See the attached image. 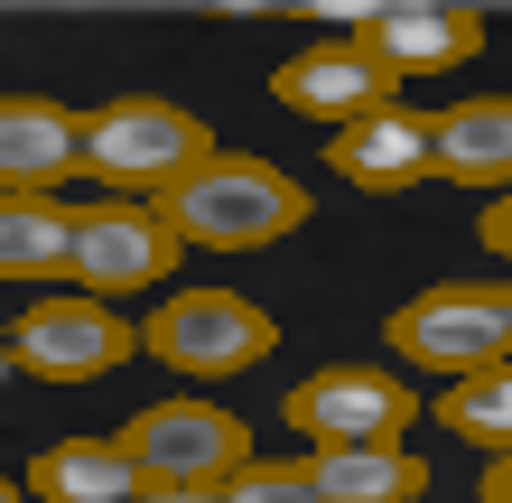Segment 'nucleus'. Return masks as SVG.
<instances>
[{
	"instance_id": "f257e3e1",
	"label": "nucleus",
	"mask_w": 512,
	"mask_h": 503,
	"mask_svg": "<svg viewBox=\"0 0 512 503\" xmlns=\"http://www.w3.org/2000/svg\"><path fill=\"white\" fill-rule=\"evenodd\" d=\"M205 159H215V131H205L187 103H168V94H112L103 112H84V177H94L103 196L159 205L168 187H187Z\"/></svg>"
},
{
	"instance_id": "f03ea898",
	"label": "nucleus",
	"mask_w": 512,
	"mask_h": 503,
	"mask_svg": "<svg viewBox=\"0 0 512 503\" xmlns=\"http://www.w3.org/2000/svg\"><path fill=\"white\" fill-rule=\"evenodd\" d=\"M159 215L187 233L196 252H261V243H289L317 205H308V187H298L280 159H233V150H215L187 187L159 196Z\"/></svg>"
},
{
	"instance_id": "7ed1b4c3",
	"label": "nucleus",
	"mask_w": 512,
	"mask_h": 503,
	"mask_svg": "<svg viewBox=\"0 0 512 503\" xmlns=\"http://www.w3.org/2000/svg\"><path fill=\"white\" fill-rule=\"evenodd\" d=\"M382 345L401 364L438 373V382H466V373L512 364V308H503L494 280H438V289H419V299H401L382 317Z\"/></svg>"
},
{
	"instance_id": "20e7f679",
	"label": "nucleus",
	"mask_w": 512,
	"mask_h": 503,
	"mask_svg": "<svg viewBox=\"0 0 512 503\" xmlns=\"http://www.w3.org/2000/svg\"><path fill=\"white\" fill-rule=\"evenodd\" d=\"M280 345V317L233 299V289H177L140 317V354H159L177 382H233Z\"/></svg>"
},
{
	"instance_id": "39448f33",
	"label": "nucleus",
	"mask_w": 512,
	"mask_h": 503,
	"mask_svg": "<svg viewBox=\"0 0 512 503\" xmlns=\"http://www.w3.org/2000/svg\"><path fill=\"white\" fill-rule=\"evenodd\" d=\"M131 354H140V327L112 299H84V289L10 317V364L28 382H103V373H122Z\"/></svg>"
},
{
	"instance_id": "423d86ee",
	"label": "nucleus",
	"mask_w": 512,
	"mask_h": 503,
	"mask_svg": "<svg viewBox=\"0 0 512 503\" xmlns=\"http://www.w3.org/2000/svg\"><path fill=\"white\" fill-rule=\"evenodd\" d=\"M280 420L308 438V448H401L419 401H410V382L382 373V364H326L308 382H289Z\"/></svg>"
},
{
	"instance_id": "0eeeda50",
	"label": "nucleus",
	"mask_w": 512,
	"mask_h": 503,
	"mask_svg": "<svg viewBox=\"0 0 512 503\" xmlns=\"http://www.w3.org/2000/svg\"><path fill=\"white\" fill-rule=\"evenodd\" d=\"M122 448L140 457V476L149 485H224V476H243L252 466V429L233 420L224 401H149L122 420Z\"/></svg>"
},
{
	"instance_id": "6e6552de",
	"label": "nucleus",
	"mask_w": 512,
	"mask_h": 503,
	"mask_svg": "<svg viewBox=\"0 0 512 503\" xmlns=\"http://www.w3.org/2000/svg\"><path fill=\"white\" fill-rule=\"evenodd\" d=\"M270 103L280 112H298V122H317L326 140L336 131H354L364 112H382V103H401V84H391V66L364 47V38H317V47H298V56H280V75H270Z\"/></svg>"
},
{
	"instance_id": "1a4fd4ad",
	"label": "nucleus",
	"mask_w": 512,
	"mask_h": 503,
	"mask_svg": "<svg viewBox=\"0 0 512 503\" xmlns=\"http://www.w3.org/2000/svg\"><path fill=\"white\" fill-rule=\"evenodd\" d=\"M177 252H187V233H177L159 205H140V196L84 205L75 289L84 299H131V289H149V280H177Z\"/></svg>"
},
{
	"instance_id": "9d476101",
	"label": "nucleus",
	"mask_w": 512,
	"mask_h": 503,
	"mask_svg": "<svg viewBox=\"0 0 512 503\" xmlns=\"http://www.w3.org/2000/svg\"><path fill=\"white\" fill-rule=\"evenodd\" d=\"M345 38H364L391 84L401 75H447L485 47V10H457V0H401V10H345Z\"/></svg>"
},
{
	"instance_id": "9b49d317",
	"label": "nucleus",
	"mask_w": 512,
	"mask_h": 503,
	"mask_svg": "<svg viewBox=\"0 0 512 503\" xmlns=\"http://www.w3.org/2000/svg\"><path fill=\"white\" fill-rule=\"evenodd\" d=\"M326 168H336L354 196H410L419 177H438V122L410 112V103H382L354 131L326 140Z\"/></svg>"
},
{
	"instance_id": "f8f14e48",
	"label": "nucleus",
	"mask_w": 512,
	"mask_h": 503,
	"mask_svg": "<svg viewBox=\"0 0 512 503\" xmlns=\"http://www.w3.org/2000/svg\"><path fill=\"white\" fill-rule=\"evenodd\" d=\"M84 168V112L56 94H10L0 103V196H56Z\"/></svg>"
},
{
	"instance_id": "ddd939ff",
	"label": "nucleus",
	"mask_w": 512,
	"mask_h": 503,
	"mask_svg": "<svg viewBox=\"0 0 512 503\" xmlns=\"http://www.w3.org/2000/svg\"><path fill=\"white\" fill-rule=\"evenodd\" d=\"M438 122V177L475 196H512V94H466L429 112Z\"/></svg>"
},
{
	"instance_id": "4468645a",
	"label": "nucleus",
	"mask_w": 512,
	"mask_h": 503,
	"mask_svg": "<svg viewBox=\"0 0 512 503\" xmlns=\"http://www.w3.org/2000/svg\"><path fill=\"white\" fill-rule=\"evenodd\" d=\"M28 494L38 503H140L149 476L122 448V429H112V438H56V448H38L28 457Z\"/></svg>"
},
{
	"instance_id": "2eb2a0df",
	"label": "nucleus",
	"mask_w": 512,
	"mask_h": 503,
	"mask_svg": "<svg viewBox=\"0 0 512 503\" xmlns=\"http://www.w3.org/2000/svg\"><path fill=\"white\" fill-rule=\"evenodd\" d=\"M84 205L66 196H0V271L10 280H75Z\"/></svg>"
},
{
	"instance_id": "dca6fc26",
	"label": "nucleus",
	"mask_w": 512,
	"mask_h": 503,
	"mask_svg": "<svg viewBox=\"0 0 512 503\" xmlns=\"http://www.w3.org/2000/svg\"><path fill=\"white\" fill-rule=\"evenodd\" d=\"M317 503H419L429 466L410 448H317Z\"/></svg>"
},
{
	"instance_id": "f3484780",
	"label": "nucleus",
	"mask_w": 512,
	"mask_h": 503,
	"mask_svg": "<svg viewBox=\"0 0 512 503\" xmlns=\"http://www.w3.org/2000/svg\"><path fill=\"white\" fill-rule=\"evenodd\" d=\"M438 429H457L475 457H512V364L447 382L438 392Z\"/></svg>"
},
{
	"instance_id": "a211bd4d",
	"label": "nucleus",
	"mask_w": 512,
	"mask_h": 503,
	"mask_svg": "<svg viewBox=\"0 0 512 503\" xmlns=\"http://www.w3.org/2000/svg\"><path fill=\"white\" fill-rule=\"evenodd\" d=\"M224 503H317L308 457H252L243 476H224Z\"/></svg>"
},
{
	"instance_id": "6ab92c4d",
	"label": "nucleus",
	"mask_w": 512,
	"mask_h": 503,
	"mask_svg": "<svg viewBox=\"0 0 512 503\" xmlns=\"http://www.w3.org/2000/svg\"><path fill=\"white\" fill-rule=\"evenodd\" d=\"M475 243H485V252L503 261V271H512V196H494L485 215H475Z\"/></svg>"
},
{
	"instance_id": "aec40b11",
	"label": "nucleus",
	"mask_w": 512,
	"mask_h": 503,
	"mask_svg": "<svg viewBox=\"0 0 512 503\" xmlns=\"http://www.w3.org/2000/svg\"><path fill=\"white\" fill-rule=\"evenodd\" d=\"M140 503H224V485H149Z\"/></svg>"
},
{
	"instance_id": "412c9836",
	"label": "nucleus",
	"mask_w": 512,
	"mask_h": 503,
	"mask_svg": "<svg viewBox=\"0 0 512 503\" xmlns=\"http://www.w3.org/2000/svg\"><path fill=\"white\" fill-rule=\"evenodd\" d=\"M485 503H512V457H485Z\"/></svg>"
},
{
	"instance_id": "4be33fe9",
	"label": "nucleus",
	"mask_w": 512,
	"mask_h": 503,
	"mask_svg": "<svg viewBox=\"0 0 512 503\" xmlns=\"http://www.w3.org/2000/svg\"><path fill=\"white\" fill-rule=\"evenodd\" d=\"M0 503H28V485H0Z\"/></svg>"
},
{
	"instance_id": "5701e85b",
	"label": "nucleus",
	"mask_w": 512,
	"mask_h": 503,
	"mask_svg": "<svg viewBox=\"0 0 512 503\" xmlns=\"http://www.w3.org/2000/svg\"><path fill=\"white\" fill-rule=\"evenodd\" d=\"M503 308H512V280H503Z\"/></svg>"
}]
</instances>
